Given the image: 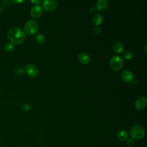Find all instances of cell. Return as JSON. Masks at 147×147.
Instances as JSON below:
<instances>
[{
	"instance_id": "obj_1",
	"label": "cell",
	"mask_w": 147,
	"mask_h": 147,
	"mask_svg": "<svg viewBox=\"0 0 147 147\" xmlns=\"http://www.w3.org/2000/svg\"><path fill=\"white\" fill-rule=\"evenodd\" d=\"M7 36L9 40L14 44H20L25 38L24 32L19 28H12L7 32Z\"/></svg>"
},
{
	"instance_id": "obj_2",
	"label": "cell",
	"mask_w": 147,
	"mask_h": 147,
	"mask_svg": "<svg viewBox=\"0 0 147 147\" xmlns=\"http://www.w3.org/2000/svg\"><path fill=\"white\" fill-rule=\"evenodd\" d=\"M130 135L133 140H140L144 137L145 131L142 127L139 126H136L131 129Z\"/></svg>"
},
{
	"instance_id": "obj_3",
	"label": "cell",
	"mask_w": 147,
	"mask_h": 147,
	"mask_svg": "<svg viewBox=\"0 0 147 147\" xmlns=\"http://www.w3.org/2000/svg\"><path fill=\"white\" fill-rule=\"evenodd\" d=\"M25 30L28 34L36 33L38 30V24L34 20H29L25 24Z\"/></svg>"
},
{
	"instance_id": "obj_4",
	"label": "cell",
	"mask_w": 147,
	"mask_h": 147,
	"mask_svg": "<svg viewBox=\"0 0 147 147\" xmlns=\"http://www.w3.org/2000/svg\"><path fill=\"white\" fill-rule=\"evenodd\" d=\"M123 65V60L118 56H113L110 60V66L114 71L119 70Z\"/></svg>"
},
{
	"instance_id": "obj_5",
	"label": "cell",
	"mask_w": 147,
	"mask_h": 147,
	"mask_svg": "<svg viewBox=\"0 0 147 147\" xmlns=\"http://www.w3.org/2000/svg\"><path fill=\"white\" fill-rule=\"evenodd\" d=\"M42 4L43 8L49 11L55 10L57 6V2L55 0H44Z\"/></svg>"
},
{
	"instance_id": "obj_6",
	"label": "cell",
	"mask_w": 147,
	"mask_h": 147,
	"mask_svg": "<svg viewBox=\"0 0 147 147\" xmlns=\"http://www.w3.org/2000/svg\"><path fill=\"white\" fill-rule=\"evenodd\" d=\"M25 71L29 76L34 77L37 75L38 68L34 64H29L25 67Z\"/></svg>"
},
{
	"instance_id": "obj_7",
	"label": "cell",
	"mask_w": 147,
	"mask_h": 147,
	"mask_svg": "<svg viewBox=\"0 0 147 147\" xmlns=\"http://www.w3.org/2000/svg\"><path fill=\"white\" fill-rule=\"evenodd\" d=\"M42 9L40 5H36L30 10V14L33 18H38L42 15Z\"/></svg>"
},
{
	"instance_id": "obj_8",
	"label": "cell",
	"mask_w": 147,
	"mask_h": 147,
	"mask_svg": "<svg viewBox=\"0 0 147 147\" xmlns=\"http://www.w3.org/2000/svg\"><path fill=\"white\" fill-rule=\"evenodd\" d=\"M147 103V99L144 96L138 98L135 102V106L138 110H142L145 107Z\"/></svg>"
},
{
	"instance_id": "obj_9",
	"label": "cell",
	"mask_w": 147,
	"mask_h": 147,
	"mask_svg": "<svg viewBox=\"0 0 147 147\" xmlns=\"http://www.w3.org/2000/svg\"><path fill=\"white\" fill-rule=\"evenodd\" d=\"M121 78L124 82L129 83L133 81V75L131 71L129 70H124L121 73Z\"/></svg>"
},
{
	"instance_id": "obj_10",
	"label": "cell",
	"mask_w": 147,
	"mask_h": 147,
	"mask_svg": "<svg viewBox=\"0 0 147 147\" xmlns=\"http://www.w3.org/2000/svg\"><path fill=\"white\" fill-rule=\"evenodd\" d=\"M96 8L98 10L104 11L108 6V2L106 0H98L96 2Z\"/></svg>"
},
{
	"instance_id": "obj_11",
	"label": "cell",
	"mask_w": 147,
	"mask_h": 147,
	"mask_svg": "<svg viewBox=\"0 0 147 147\" xmlns=\"http://www.w3.org/2000/svg\"><path fill=\"white\" fill-rule=\"evenodd\" d=\"M78 60L83 64H87L90 62V57L85 53H80L78 55Z\"/></svg>"
},
{
	"instance_id": "obj_12",
	"label": "cell",
	"mask_w": 147,
	"mask_h": 147,
	"mask_svg": "<svg viewBox=\"0 0 147 147\" xmlns=\"http://www.w3.org/2000/svg\"><path fill=\"white\" fill-rule=\"evenodd\" d=\"M113 49L114 52L117 54L121 53L123 49V45L119 42H115L113 45Z\"/></svg>"
},
{
	"instance_id": "obj_13",
	"label": "cell",
	"mask_w": 147,
	"mask_h": 147,
	"mask_svg": "<svg viewBox=\"0 0 147 147\" xmlns=\"http://www.w3.org/2000/svg\"><path fill=\"white\" fill-rule=\"evenodd\" d=\"M117 137L118 140L121 141L126 140L128 138V133L125 130H120L117 134Z\"/></svg>"
},
{
	"instance_id": "obj_14",
	"label": "cell",
	"mask_w": 147,
	"mask_h": 147,
	"mask_svg": "<svg viewBox=\"0 0 147 147\" xmlns=\"http://www.w3.org/2000/svg\"><path fill=\"white\" fill-rule=\"evenodd\" d=\"M93 24L95 25H99L102 21V16L99 14H95L92 18Z\"/></svg>"
},
{
	"instance_id": "obj_15",
	"label": "cell",
	"mask_w": 147,
	"mask_h": 147,
	"mask_svg": "<svg viewBox=\"0 0 147 147\" xmlns=\"http://www.w3.org/2000/svg\"><path fill=\"white\" fill-rule=\"evenodd\" d=\"M36 41L39 44H42L45 41V38L42 34H38L36 36Z\"/></svg>"
},
{
	"instance_id": "obj_16",
	"label": "cell",
	"mask_w": 147,
	"mask_h": 147,
	"mask_svg": "<svg viewBox=\"0 0 147 147\" xmlns=\"http://www.w3.org/2000/svg\"><path fill=\"white\" fill-rule=\"evenodd\" d=\"M13 48H14V45L11 42H8L5 46V49L7 52H11L13 49Z\"/></svg>"
},
{
	"instance_id": "obj_17",
	"label": "cell",
	"mask_w": 147,
	"mask_h": 147,
	"mask_svg": "<svg viewBox=\"0 0 147 147\" xmlns=\"http://www.w3.org/2000/svg\"><path fill=\"white\" fill-rule=\"evenodd\" d=\"M123 57L125 59H127V60H129L130 59L132 56H133V53L131 51H126L125 52L124 54H123Z\"/></svg>"
},
{
	"instance_id": "obj_18",
	"label": "cell",
	"mask_w": 147,
	"mask_h": 147,
	"mask_svg": "<svg viewBox=\"0 0 147 147\" xmlns=\"http://www.w3.org/2000/svg\"><path fill=\"white\" fill-rule=\"evenodd\" d=\"M126 146L127 147H132V146H133L134 145V141L133 139H132V138L128 139L126 141Z\"/></svg>"
},
{
	"instance_id": "obj_19",
	"label": "cell",
	"mask_w": 147,
	"mask_h": 147,
	"mask_svg": "<svg viewBox=\"0 0 147 147\" xmlns=\"http://www.w3.org/2000/svg\"><path fill=\"white\" fill-rule=\"evenodd\" d=\"M15 72L17 75H22L24 72V69L22 67H18L16 68Z\"/></svg>"
},
{
	"instance_id": "obj_20",
	"label": "cell",
	"mask_w": 147,
	"mask_h": 147,
	"mask_svg": "<svg viewBox=\"0 0 147 147\" xmlns=\"http://www.w3.org/2000/svg\"><path fill=\"white\" fill-rule=\"evenodd\" d=\"M21 108L22 109L25 111H29L30 109V106L29 104L28 103H24L21 106Z\"/></svg>"
},
{
	"instance_id": "obj_21",
	"label": "cell",
	"mask_w": 147,
	"mask_h": 147,
	"mask_svg": "<svg viewBox=\"0 0 147 147\" xmlns=\"http://www.w3.org/2000/svg\"><path fill=\"white\" fill-rule=\"evenodd\" d=\"M100 31H101V30H100V28L98 26H95L93 29L94 33L96 34H99L100 33Z\"/></svg>"
},
{
	"instance_id": "obj_22",
	"label": "cell",
	"mask_w": 147,
	"mask_h": 147,
	"mask_svg": "<svg viewBox=\"0 0 147 147\" xmlns=\"http://www.w3.org/2000/svg\"><path fill=\"white\" fill-rule=\"evenodd\" d=\"M95 10H96V9H95V7H90V8L89 9V12H90V13H91V14L94 13L95 11Z\"/></svg>"
},
{
	"instance_id": "obj_23",
	"label": "cell",
	"mask_w": 147,
	"mask_h": 147,
	"mask_svg": "<svg viewBox=\"0 0 147 147\" xmlns=\"http://www.w3.org/2000/svg\"><path fill=\"white\" fill-rule=\"evenodd\" d=\"M31 1V2H32V3H40V2H41V1H40V0H31L30 1Z\"/></svg>"
},
{
	"instance_id": "obj_24",
	"label": "cell",
	"mask_w": 147,
	"mask_h": 147,
	"mask_svg": "<svg viewBox=\"0 0 147 147\" xmlns=\"http://www.w3.org/2000/svg\"><path fill=\"white\" fill-rule=\"evenodd\" d=\"M13 1L15 3H20V2H22L23 1Z\"/></svg>"
},
{
	"instance_id": "obj_25",
	"label": "cell",
	"mask_w": 147,
	"mask_h": 147,
	"mask_svg": "<svg viewBox=\"0 0 147 147\" xmlns=\"http://www.w3.org/2000/svg\"><path fill=\"white\" fill-rule=\"evenodd\" d=\"M144 52H146V44L144 45Z\"/></svg>"
},
{
	"instance_id": "obj_26",
	"label": "cell",
	"mask_w": 147,
	"mask_h": 147,
	"mask_svg": "<svg viewBox=\"0 0 147 147\" xmlns=\"http://www.w3.org/2000/svg\"><path fill=\"white\" fill-rule=\"evenodd\" d=\"M1 11H2V8H1V7L0 6V13H1Z\"/></svg>"
}]
</instances>
